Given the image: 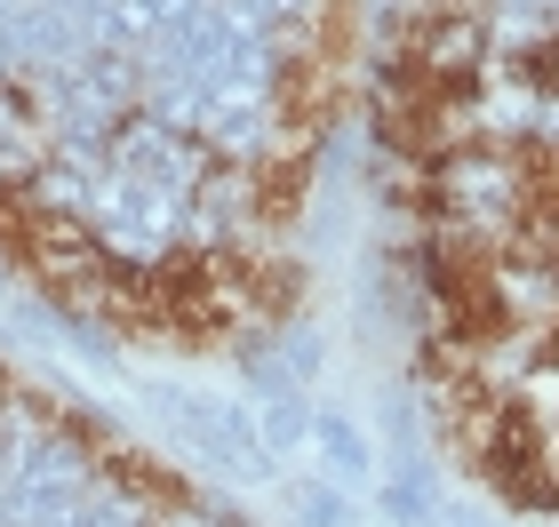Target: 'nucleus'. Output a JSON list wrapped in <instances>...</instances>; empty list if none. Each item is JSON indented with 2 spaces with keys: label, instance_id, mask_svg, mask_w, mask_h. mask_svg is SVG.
<instances>
[{
  "label": "nucleus",
  "instance_id": "nucleus-1",
  "mask_svg": "<svg viewBox=\"0 0 559 527\" xmlns=\"http://www.w3.org/2000/svg\"><path fill=\"white\" fill-rule=\"evenodd\" d=\"M96 480L72 440H33L24 456L0 471V527H57Z\"/></svg>",
  "mask_w": 559,
  "mask_h": 527
},
{
  "label": "nucleus",
  "instance_id": "nucleus-2",
  "mask_svg": "<svg viewBox=\"0 0 559 527\" xmlns=\"http://www.w3.org/2000/svg\"><path fill=\"white\" fill-rule=\"evenodd\" d=\"M152 408H160V423L185 447H200L209 464H224L233 480H272V456H264V440H257V423H248L233 399H209V392H152Z\"/></svg>",
  "mask_w": 559,
  "mask_h": 527
},
{
  "label": "nucleus",
  "instance_id": "nucleus-3",
  "mask_svg": "<svg viewBox=\"0 0 559 527\" xmlns=\"http://www.w3.org/2000/svg\"><path fill=\"white\" fill-rule=\"evenodd\" d=\"M312 447L328 456V488H344V495L376 488V440H368L344 408H320V416H312Z\"/></svg>",
  "mask_w": 559,
  "mask_h": 527
},
{
  "label": "nucleus",
  "instance_id": "nucleus-4",
  "mask_svg": "<svg viewBox=\"0 0 559 527\" xmlns=\"http://www.w3.org/2000/svg\"><path fill=\"white\" fill-rule=\"evenodd\" d=\"M376 504H384L392 527H431V512H440V480H431V464L424 456L392 464V480L376 488Z\"/></svg>",
  "mask_w": 559,
  "mask_h": 527
},
{
  "label": "nucleus",
  "instance_id": "nucleus-5",
  "mask_svg": "<svg viewBox=\"0 0 559 527\" xmlns=\"http://www.w3.org/2000/svg\"><path fill=\"white\" fill-rule=\"evenodd\" d=\"M312 399L304 392H280L264 399V423H257V440H264V456H296V447H312Z\"/></svg>",
  "mask_w": 559,
  "mask_h": 527
},
{
  "label": "nucleus",
  "instance_id": "nucleus-6",
  "mask_svg": "<svg viewBox=\"0 0 559 527\" xmlns=\"http://www.w3.org/2000/svg\"><path fill=\"white\" fill-rule=\"evenodd\" d=\"M288 512H296L304 527H352V495H344V488L304 480V488H288Z\"/></svg>",
  "mask_w": 559,
  "mask_h": 527
},
{
  "label": "nucleus",
  "instance_id": "nucleus-7",
  "mask_svg": "<svg viewBox=\"0 0 559 527\" xmlns=\"http://www.w3.org/2000/svg\"><path fill=\"white\" fill-rule=\"evenodd\" d=\"M280 375H288V384H304V375L320 368V336L312 328H296V336H280V360H272Z\"/></svg>",
  "mask_w": 559,
  "mask_h": 527
},
{
  "label": "nucleus",
  "instance_id": "nucleus-8",
  "mask_svg": "<svg viewBox=\"0 0 559 527\" xmlns=\"http://www.w3.org/2000/svg\"><path fill=\"white\" fill-rule=\"evenodd\" d=\"M431 527H488V519H479L472 504H440V512H431Z\"/></svg>",
  "mask_w": 559,
  "mask_h": 527
}]
</instances>
